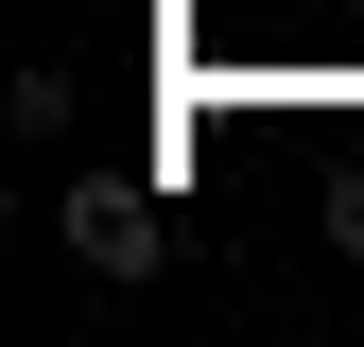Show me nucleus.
I'll list each match as a JSON object with an SVG mask.
<instances>
[{
	"instance_id": "f03ea898",
	"label": "nucleus",
	"mask_w": 364,
	"mask_h": 347,
	"mask_svg": "<svg viewBox=\"0 0 364 347\" xmlns=\"http://www.w3.org/2000/svg\"><path fill=\"white\" fill-rule=\"evenodd\" d=\"M330 243H347V260H364V191H347V226H330Z\"/></svg>"
},
{
	"instance_id": "f257e3e1",
	"label": "nucleus",
	"mask_w": 364,
	"mask_h": 347,
	"mask_svg": "<svg viewBox=\"0 0 364 347\" xmlns=\"http://www.w3.org/2000/svg\"><path fill=\"white\" fill-rule=\"evenodd\" d=\"M53 243L87 260V278H156V191H139V174H70V208H53Z\"/></svg>"
}]
</instances>
